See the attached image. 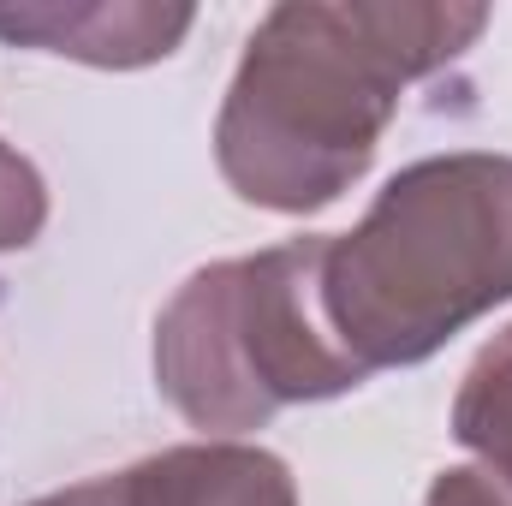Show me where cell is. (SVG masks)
<instances>
[{"instance_id":"4","label":"cell","mask_w":512,"mask_h":506,"mask_svg":"<svg viewBox=\"0 0 512 506\" xmlns=\"http://www.w3.org/2000/svg\"><path fill=\"white\" fill-rule=\"evenodd\" d=\"M30 506H298L286 459L245 441H191Z\"/></svg>"},{"instance_id":"2","label":"cell","mask_w":512,"mask_h":506,"mask_svg":"<svg viewBox=\"0 0 512 506\" xmlns=\"http://www.w3.org/2000/svg\"><path fill=\"white\" fill-rule=\"evenodd\" d=\"M512 298V155L459 149L393 173L328 239L322 304L364 376L435 358Z\"/></svg>"},{"instance_id":"3","label":"cell","mask_w":512,"mask_h":506,"mask_svg":"<svg viewBox=\"0 0 512 506\" xmlns=\"http://www.w3.org/2000/svg\"><path fill=\"white\" fill-rule=\"evenodd\" d=\"M322 256L328 239H286L209 262L173 292L155 322V387L191 429L245 435L370 381L328 322Z\"/></svg>"},{"instance_id":"1","label":"cell","mask_w":512,"mask_h":506,"mask_svg":"<svg viewBox=\"0 0 512 506\" xmlns=\"http://www.w3.org/2000/svg\"><path fill=\"white\" fill-rule=\"evenodd\" d=\"M489 6L286 0L274 6L215 120L221 179L274 215L328 209L376 161L399 90L459 60Z\"/></svg>"},{"instance_id":"5","label":"cell","mask_w":512,"mask_h":506,"mask_svg":"<svg viewBox=\"0 0 512 506\" xmlns=\"http://www.w3.org/2000/svg\"><path fill=\"white\" fill-rule=\"evenodd\" d=\"M197 24L191 6H155V0H90V6H6L0 12V42L36 48V54H66L84 66H155L167 60L185 30Z\"/></svg>"},{"instance_id":"6","label":"cell","mask_w":512,"mask_h":506,"mask_svg":"<svg viewBox=\"0 0 512 506\" xmlns=\"http://www.w3.org/2000/svg\"><path fill=\"white\" fill-rule=\"evenodd\" d=\"M453 441L477 453V465L512 489V322L477 352L453 399Z\"/></svg>"},{"instance_id":"8","label":"cell","mask_w":512,"mask_h":506,"mask_svg":"<svg viewBox=\"0 0 512 506\" xmlns=\"http://www.w3.org/2000/svg\"><path fill=\"white\" fill-rule=\"evenodd\" d=\"M423 506H512V489H501L483 465H453L429 483Z\"/></svg>"},{"instance_id":"7","label":"cell","mask_w":512,"mask_h":506,"mask_svg":"<svg viewBox=\"0 0 512 506\" xmlns=\"http://www.w3.org/2000/svg\"><path fill=\"white\" fill-rule=\"evenodd\" d=\"M42 221H48L42 173H36L12 143H0V251H24V245H36Z\"/></svg>"}]
</instances>
